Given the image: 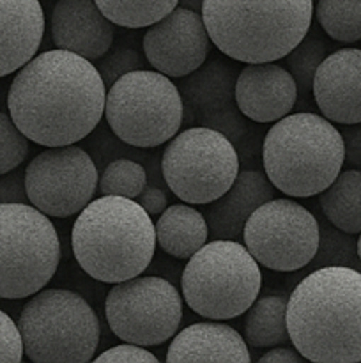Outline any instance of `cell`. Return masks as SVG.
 Here are the masks:
<instances>
[{"instance_id":"obj_1","label":"cell","mask_w":361,"mask_h":363,"mask_svg":"<svg viewBox=\"0 0 361 363\" xmlns=\"http://www.w3.org/2000/svg\"><path fill=\"white\" fill-rule=\"evenodd\" d=\"M106 85L92 60L67 52L35 53L16 71L7 108L28 140L45 147L87 138L105 116Z\"/></svg>"},{"instance_id":"obj_2","label":"cell","mask_w":361,"mask_h":363,"mask_svg":"<svg viewBox=\"0 0 361 363\" xmlns=\"http://www.w3.org/2000/svg\"><path fill=\"white\" fill-rule=\"evenodd\" d=\"M287 328L290 342L304 360L361 362L360 269H311L287 300Z\"/></svg>"},{"instance_id":"obj_3","label":"cell","mask_w":361,"mask_h":363,"mask_svg":"<svg viewBox=\"0 0 361 363\" xmlns=\"http://www.w3.org/2000/svg\"><path fill=\"white\" fill-rule=\"evenodd\" d=\"M71 245L91 279L119 284L149 268L158 243L151 215L134 199L101 195L78 213Z\"/></svg>"},{"instance_id":"obj_4","label":"cell","mask_w":361,"mask_h":363,"mask_svg":"<svg viewBox=\"0 0 361 363\" xmlns=\"http://www.w3.org/2000/svg\"><path fill=\"white\" fill-rule=\"evenodd\" d=\"M209 39L237 62L280 60L308 34L314 0H204Z\"/></svg>"},{"instance_id":"obj_5","label":"cell","mask_w":361,"mask_h":363,"mask_svg":"<svg viewBox=\"0 0 361 363\" xmlns=\"http://www.w3.org/2000/svg\"><path fill=\"white\" fill-rule=\"evenodd\" d=\"M262 163L276 190L289 197H314L335 181L345 163L343 137L324 116L289 113L265 133Z\"/></svg>"},{"instance_id":"obj_6","label":"cell","mask_w":361,"mask_h":363,"mask_svg":"<svg viewBox=\"0 0 361 363\" xmlns=\"http://www.w3.org/2000/svg\"><path fill=\"white\" fill-rule=\"evenodd\" d=\"M260 264L244 243L212 240L195 252L180 277L183 300L195 314L209 321L243 315L258 298Z\"/></svg>"},{"instance_id":"obj_7","label":"cell","mask_w":361,"mask_h":363,"mask_svg":"<svg viewBox=\"0 0 361 363\" xmlns=\"http://www.w3.org/2000/svg\"><path fill=\"white\" fill-rule=\"evenodd\" d=\"M16 325L28 360L84 363L96 358L101 335L98 315L73 291H38L21 308Z\"/></svg>"},{"instance_id":"obj_8","label":"cell","mask_w":361,"mask_h":363,"mask_svg":"<svg viewBox=\"0 0 361 363\" xmlns=\"http://www.w3.org/2000/svg\"><path fill=\"white\" fill-rule=\"evenodd\" d=\"M105 117L124 144L158 147L176 137L183 126V96L170 77L159 71H131L106 89Z\"/></svg>"},{"instance_id":"obj_9","label":"cell","mask_w":361,"mask_h":363,"mask_svg":"<svg viewBox=\"0 0 361 363\" xmlns=\"http://www.w3.org/2000/svg\"><path fill=\"white\" fill-rule=\"evenodd\" d=\"M60 262V240L48 215L30 202L0 204V298L23 300L45 289Z\"/></svg>"},{"instance_id":"obj_10","label":"cell","mask_w":361,"mask_h":363,"mask_svg":"<svg viewBox=\"0 0 361 363\" xmlns=\"http://www.w3.org/2000/svg\"><path fill=\"white\" fill-rule=\"evenodd\" d=\"M161 174L180 201L207 206L234 184L239 174V152L219 131L191 126L168 140L161 155Z\"/></svg>"},{"instance_id":"obj_11","label":"cell","mask_w":361,"mask_h":363,"mask_svg":"<svg viewBox=\"0 0 361 363\" xmlns=\"http://www.w3.org/2000/svg\"><path fill=\"white\" fill-rule=\"evenodd\" d=\"M105 315L122 342L161 346L179 332L183 296L166 279L138 275L113 284L106 294Z\"/></svg>"},{"instance_id":"obj_12","label":"cell","mask_w":361,"mask_h":363,"mask_svg":"<svg viewBox=\"0 0 361 363\" xmlns=\"http://www.w3.org/2000/svg\"><path fill=\"white\" fill-rule=\"evenodd\" d=\"M243 243L265 269L299 272L317 254L319 220L296 201L273 197L251 213Z\"/></svg>"},{"instance_id":"obj_13","label":"cell","mask_w":361,"mask_h":363,"mask_svg":"<svg viewBox=\"0 0 361 363\" xmlns=\"http://www.w3.org/2000/svg\"><path fill=\"white\" fill-rule=\"evenodd\" d=\"M98 181L92 156L74 144L46 147L25 169L28 202L53 218L78 215L94 199Z\"/></svg>"},{"instance_id":"obj_14","label":"cell","mask_w":361,"mask_h":363,"mask_svg":"<svg viewBox=\"0 0 361 363\" xmlns=\"http://www.w3.org/2000/svg\"><path fill=\"white\" fill-rule=\"evenodd\" d=\"M237 71L222 59L205 60L198 69L180 80L183 124L219 131L239 144L248 135V124L236 103Z\"/></svg>"},{"instance_id":"obj_15","label":"cell","mask_w":361,"mask_h":363,"mask_svg":"<svg viewBox=\"0 0 361 363\" xmlns=\"http://www.w3.org/2000/svg\"><path fill=\"white\" fill-rule=\"evenodd\" d=\"M209 41L202 13L177 6L149 25L142 46L152 69L170 78H183L207 60Z\"/></svg>"},{"instance_id":"obj_16","label":"cell","mask_w":361,"mask_h":363,"mask_svg":"<svg viewBox=\"0 0 361 363\" xmlns=\"http://www.w3.org/2000/svg\"><path fill=\"white\" fill-rule=\"evenodd\" d=\"M297 85L289 69L271 62H250L237 73L236 103L253 123H276L292 112Z\"/></svg>"},{"instance_id":"obj_17","label":"cell","mask_w":361,"mask_h":363,"mask_svg":"<svg viewBox=\"0 0 361 363\" xmlns=\"http://www.w3.org/2000/svg\"><path fill=\"white\" fill-rule=\"evenodd\" d=\"M311 94L319 110L336 124L361 123V50L328 53L315 73Z\"/></svg>"},{"instance_id":"obj_18","label":"cell","mask_w":361,"mask_h":363,"mask_svg":"<svg viewBox=\"0 0 361 363\" xmlns=\"http://www.w3.org/2000/svg\"><path fill=\"white\" fill-rule=\"evenodd\" d=\"M50 32L55 48L96 62L112 48L115 25L94 0H57L50 18Z\"/></svg>"},{"instance_id":"obj_19","label":"cell","mask_w":361,"mask_h":363,"mask_svg":"<svg viewBox=\"0 0 361 363\" xmlns=\"http://www.w3.org/2000/svg\"><path fill=\"white\" fill-rule=\"evenodd\" d=\"M273 183L260 170H239L232 186L209 202L205 220L212 240H243V230L251 213L275 197Z\"/></svg>"},{"instance_id":"obj_20","label":"cell","mask_w":361,"mask_h":363,"mask_svg":"<svg viewBox=\"0 0 361 363\" xmlns=\"http://www.w3.org/2000/svg\"><path fill=\"white\" fill-rule=\"evenodd\" d=\"M45 25L39 0H0V78L16 73L38 53Z\"/></svg>"},{"instance_id":"obj_21","label":"cell","mask_w":361,"mask_h":363,"mask_svg":"<svg viewBox=\"0 0 361 363\" xmlns=\"http://www.w3.org/2000/svg\"><path fill=\"white\" fill-rule=\"evenodd\" d=\"M251 360L250 350L237 330L223 323H195L172 337L166 362H237Z\"/></svg>"},{"instance_id":"obj_22","label":"cell","mask_w":361,"mask_h":363,"mask_svg":"<svg viewBox=\"0 0 361 363\" xmlns=\"http://www.w3.org/2000/svg\"><path fill=\"white\" fill-rule=\"evenodd\" d=\"M154 227L156 243L165 254L176 259H190L209 240L205 216L186 202L163 209Z\"/></svg>"},{"instance_id":"obj_23","label":"cell","mask_w":361,"mask_h":363,"mask_svg":"<svg viewBox=\"0 0 361 363\" xmlns=\"http://www.w3.org/2000/svg\"><path fill=\"white\" fill-rule=\"evenodd\" d=\"M319 206L331 225L349 234L361 233V169L340 170L331 184L319 194Z\"/></svg>"},{"instance_id":"obj_24","label":"cell","mask_w":361,"mask_h":363,"mask_svg":"<svg viewBox=\"0 0 361 363\" xmlns=\"http://www.w3.org/2000/svg\"><path fill=\"white\" fill-rule=\"evenodd\" d=\"M287 300L282 294L260 296L244 314V340L255 350H271L290 342L287 328Z\"/></svg>"},{"instance_id":"obj_25","label":"cell","mask_w":361,"mask_h":363,"mask_svg":"<svg viewBox=\"0 0 361 363\" xmlns=\"http://www.w3.org/2000/svg\"><path fill=\"white\" fill-rule=\"evenodd\" d=\"M314 14L335 41L349 45L361 41V0H317Z\"/></svg>"},{"instance_id":"obj_26","label":"cell","mask_w":361,"mask_h":363,"mask_svg":"<svg viewBox=\"0 0 361 363\" xmlns=\"http://www.w3.org/2000/svg\"><path fill=\"white\" fill-rule=\"evenodd\" d=\"M113 25L144 28L179 6V0H94Z\"/></svg>"},{"instance_id":"obj_27","label":"cell","mask_w":361,"mask_h":363,"mask_svg":"<svg viewBox=\"0 0 361 363\" xmlns=\"http://www.w3.org/2000/svg\"><path fill=\"white\" fill-rule=\"evenodd\" d=\"M324 266H347V268L361 272V261L357 257V240L354 234L336 229L328 220L319 222L317 254L306 268L317 269Z\"/></svg>"},{"instance_id":"obj_28","label":"cell","mask_w":361,"mask_h":363,"mask_svg":"<svg viewBox=\"0 0 361 363\" xmlns=\"http://www.w3.org/2000/svg\"><path fill=\"white\" fill-rule=\"evenodd\" d=\"M328 57V45L317 35H304L283 59L289 73L292 74L299 94L311 92L315 73L322 60Z\"/></svg>"},{"instance_id":"obj_29","label":"cell","mask_w":361,"mask_h":363,"mask_svg":"<svg viewBox=\"0 0 361 363\" xmlns=\"http://www.w3.org/2000/svg\"><path fill=\"white\" fill-rule=\"evenodd\" d=\"M145 184H147V172L144 167L133 160L119 158L105 167L99 176L98 190L101 195H119L137 201Z\"/></svg>"},{"instance_id":"obj_30","label":"cell","mask_w":361,"mask_h":363,"mask_svg":"<svg viewBox=\"0 0 361 363\" xmlns=\"http://www.w3.org/2000/svg\"><path fill=\"white\" fill-rule=\"evenodd\" d=\"M27 155L28 138L16 126L9 113L0 112V174L18 169Z\"/></svg>"},{"instance_id":"obj_31","label":"cell","mask_w":361,"mask_h":363,"mask_svg":"<svg viewBox=\"0 0 361 363\" xmlns=\"http://www.w3.org/2000/svg\"><path fill=\"white\" fill-rule=\"evenodd\" d=\"M145 59L130 46H117L112 52H106L101 59L96 60V67H98L99 74H101L103 82H105L106 89L119 80L122 74L131 73V71L144 69Z\"/></svg>"},{"instance_id":"obj_32","label":"cell","mask_w":361,"mask_h":363,"mask_svg":"<svg viewBox=\"0 0 361 363\" xmlns=\"http://www.w3.org/2000/svg\"><path fill=\"white\" fill-rule=\"evenodd\" d=\"M23 354V342L18 325L6 312L0 311V362L20 363Z\"/></svg>"},{"instance_id":"obj_33","label":"cell","mask_w":361,"mask_h":363,"mask_svg":"<svg viewBox=\"0 0 361 363\" xmlns=\"http://www.w3.org/2000/svg\"><path fill=\"white\" fill-rule=\"evenodd\" d=\"M98 362H133V363H158V358L145 350L144 346L131 342H122L119 346H113L110 350L103 351L96 357Z\"/></svg>"},{"instance_id":"obj_34","label":"cell","mask_w":361,"mask_h":363,"mask_svg":"<svg viewBox=\"0 0 361 363\" xmlns=\"http://www.w3.org/2000/svg\"><path fill=\"white\" fill-rule=\"evenodd\" d=\"M11 202H28L25 188V172L20 167L11 172L0 174V204Z\"/></svg>"},{"instance_id":"obj_35","label":"cell","mask_w":361,"mask_h":363,"mask_svg":"<svg viewBox=\"0 0 361 363\" xmlns=\"http://www.w3.org/2000/svg\"><path fill=\"white\" fill-rule=\"evenodd\" d=\"M343 145H345V162L353 169H361V123L343 124Z\"/></svg>"},{"instance_id":"obj_36","label":"cell","mask_w":361,"mask_h":363,"mask_svg":"<svg viewBox=\"0 0 361 363\" xmlns=\"http://www.w3.org/2000/svg\"><path fill=\"white\" fill-rule=\"evenodd\" d=\"M137 202L149 215L154 216L163 213V209L166 208V194L156 184H145V188L137 197Z\"/></svg>"},{"instance_id":"obj_37","label":"cell","mask_w":361,"mask_h":363,"mask_svg":"<svg viewBox=\"0 0 361 363\" xmlns=\"http://www.w3.org/2000/svg\"><path fill=\"white\" fill-rule=\"evenodd\" d=\"M303 360V357L299 354V351L296 347H287L285 344L283 346H275L268 351V353L262 354L258 358V362L265 363V362H289V363H299Z\"/></svg>"},{"instance_id":"obj_38","label":"cell","mask_w":361,"mask_h":363,"mask_svg":"<svg viewBox=\"0 0 361 363\" xmlns=\"http://www.w3.org/2000/svg\"><path fill=\"white\" fill-rule=\"evenodd\" d=\"M202 4L204 0H179L180 7H186L190 11H197V13H202Z\"/></svg>"},{"instance_id":"obj_39","label":"cell","mask_w":361,"mask_h":363,"mask_svg":"<svg viewBox=\"0 0 361 363\" xmlns=\"http://www.w3.org/2000/svg\"><path fill=\"white\" fill-rule=\"evenodd\" d=\"M357 257H360V261H361V233H360V236H357Z\"/></svg>"}]
</instances>
